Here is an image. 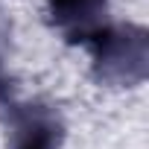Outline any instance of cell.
Here are the masks:
<instances>
[{
	"label": "cell",
	"mask_w": 149,
	"mask_h": 149,
	"mask_svg": "<svg viewBox=\"0 0 149 149\" xmlns=\"http://www.w3.org/2000/svg\"><path fill=\"white\" fill-rule=\"evenodd\" d=\"M100 76L114 82H137L146 70V32L137 26H102L94 38Z\"/></svg>",
	"instance_id": "6da1fadb"
},
{
	"label": "cell",
	"mask_w": 149,
	"mask_h": 149,
	"mask_svg": "<svg viewBox=\"0 0 149 149\" xmlns=\"http://www.w3.org/2000/svg\"><path fill=\"white\" fill-rule=\"evenodd\" d=\"M12 149H58L61 123L44 105H21L12 117Z\"/></svg>",
	"instance_id": "7a4b0ae2"
},
{
	"label": "cell",
	"mask_w": 149,
	"mask_h": 149,
	"mask_svg": "<svg viewBox=\"0 0 149 149\" xmlns=\"http://www.w3.org/2000/svg\"><path fill=\"white\" fill-rule=\"evenodd\" d=\"M53 24L73 41H91L105 24L108 0H47Z\"/></svg>",
	"instance_id": "3957f363"
}]
</instances>
